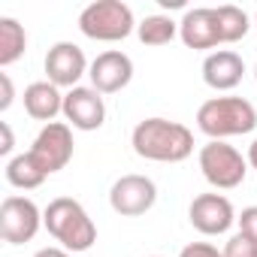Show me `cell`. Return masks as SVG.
<instances>
[{"label": "cell", "instance_id": "1", "mask_svg": "<svg viewBox=\"0 0 257 257\" xmlns=\"http://www.w3.org/2000/svg\"><path fill=\"white\" fill-rule=\"evenodd\" d=\"M134 152L155 164H182L194 155V134L170 118H146L134 127Z\"/></svg>", "mask_w": 257, "mask_h": 257}, {"label": "cell", "instance_id": "2", "mask_svg": "<svg viewBox=\"0 0 257 257\" xmlns=\"http://www.w3.org/2000/svg\"><path fill=\"white\" fill-rule=\"evenodd\" d=\"M43 227L61 242V248L76 251V254L88 251L97 242V227H94L91 215L73 197H55L43 212Z\"/></svg>", "mask_w": 257, "mask_h": 257}, {"label": "cell", "instance_id": "3", "mask_svg": "<svg viewBox=\"0 0 257 257\" xmlns=\"http://www.w3.org/2000/svg\"><path fill=\"white\" fill-rule=\"evenodd\" d=\"M197 127L209 140H230L257 127V109L245 97H212L197 109Z\"/></svg>", "mask_w": 257, "mask_h": 257}, {"label": "cell", "instance_id": "4", "mask_svg": "<svg viewBox=\"0 0 257 257\" xmlns=\"http://www.w3.org/2000/svg\"><path fill=\"white\" fill-rule=\"evenodd\" d=\"M134 28H137L134 13L121 0H97V4H88L79 16V31L97 43L127 40L134 34Z\"/></svg>", "mask_w": 257, "mask_h": 257}, {"label": "cell", "instance_id": "5", "mask_svg": "<svg viewBox=\"0 0 257 257\" xmlns=\"http://www.w3.org/2000/svg\"><path fill=\"white\" fill-rule=\"evenodd\" d=\"M200 170L212 188L230 191V188H239L245 182L248 158H242V152L227 146L224 140H209L200 149Z\"/></svg>", "mask_w": 257, "mask_h": 257}, {"label": "cell", "instance_id": "6", "mask_svg": "<svg viewBox=\"0 0 257 257\" xmlns=\"http://www.w3.org/2000/svg\"><path fill=\"white\" fill-rule=\"evenodd\" d=\"M43 227V212L34 200L28 197H7L0 203V236L10 245H25L31 242Z\"/></svg>", "mask_w": 257, "mask_h": 257}, {"label": "cell", "instance_id": "7", "mask_svg": "<svg viewBox=\"0 0 257 257\" xmlns=\"http://www.w3.org/2000/svg\"><path fill=\"white\" fill-rule=\"evenodd\" d=\"M73 131H70V124L67 121H52V124H46L43 131L37 134V140H34V146H31V155H34V161L43 167V173L46 176H52V173H58V170H64L70 161H73Z\"/></svg>", "mask_w": 257, "mask_h": 257}, {"label": "cell", "instance_id": "8", "mask_svg": "<svg viewBox=\"0 0 257 257\" xmlns=\"http://www.w3.org/2000/svg\"><path fill=\"white\" fill-rule=\"evenodd\" d=\"M158 200V188L149 176H140V173H131V176H121L112 191H109V206L124 215V218H137V215H146Z\"/></svg>", "mask_w": 257, "mask_h": 257}, {"label": "cell", "instance_id": "9", "mask_svg": "<svg viewBox=\"0 0 257 257\" xmlns=\"http://www.w3.org/2000/svg\"><path fill=\"white\" fill-rule=\"evenodd\" d=\"M188 218L203 236H221L236 224L233 203L224 194H200V197H194V203L188 209Z\"/></svg>", "mask_w": 257, "mask_h": 257}, {"label": "cell", "instance_id": "10", "mask_svg": "<svg viewBox=\"0 0 257 257\" xmlns=\"http://www.w3.org/2000/svg\"><path fill=\"white\" fill-rule=\"evenodd\" d=\"M88 61H85V52L76 46V43H55L46 55V76L52 85L58 88H79V79L88 73Z\"/></svg>", "mask_w": 257, "mask_h": 257}, {"label": "cell", "instance_id": "11", "mask_svg": "<svg viewBox=\"0 0 257 257\" xmlns=\"http://www.w3.org/2000/svg\"><path fill=\"white\" fill-rule=\"evenodd\" d=\"M88 76H91V88L94 91H100V94H118L121 88H127L131 79H134V61L127 58L124 52H118V49H109V52H103V55H97L91 61Z\"/></svg>", "mask_w": 257, "mask_h": 257}, {"label": "cell", "instance_id": "12", "mask_svg": "<svg viewBox=\"0 0 257 257\" xmlns=\"http://www.w3.org/2000/svg\"><path fill=\"white\" fill-rule=\"evenodd\" d=\"M64 118L70 127H76V131H97V127H103L106 121V103L100 97V91L94 88H73L64 94Z\"/></svg>", "mask_w": 257, "mask_h": 257}, {"label": "cell", "instance_id": "13", "mask_svg": "<svg viewBox=\"0 0 257 257\" xmlns=\"http://www.w3.org/2000/svg\"><path fill=\"white\" fill-rule=\"evenodd\" d=\"M179 37H182V43L188 49H197V52L221 46V31H218L215 10H209V7L188 10L185 19L179 22Z\"/></svg>", "mask_w": 257, "mask_h": 257}, {"label": "cell", "instance_id": "14", "mask_svg": "<svg viewBox=\"0 0 257 257\" xmlns=\"http://www.w3.org/2000/svg\"><path fill=\"white\" fill-rule=\"evenodd\" d=\"M245 76V61L230 52V49H218L212 55H206L203 61V82L215 91H230L242 82Z\"/></svg>", "mask_w": 257, "mask_h": 257}, {"label": "cell", "instance_id": "15", "mask_svg": "<svg viewBox=\"0 0 257 257\" xmlns=\"http://www.w3.org/2000/svg\"><path fill=\"white\" fill-rule=\"evenodd\" d=\"M25 112L37 121H46L52 124L58 112H64V94L58 85H52L49 79L46 82H34L25 88Z\"/></svg>", "mask_w": 257, "mask_h": 257}, {"label": "cell", "instance_id": "16", "mask_svg": "<svg viewBox=\"0 0 257 257\" xmlns=\"http://www.w3.org/2000/svg\"><path fill=\"white\" fill-rule=\"evenodd\" d=\"M7 182H10L13 188L34 191V188H40V185L46 182V173H43V167L34 161V155L25 152V155H16V158L7 161Z\"/></svg>", "mask_w": 257, "mask_h": 257}, {"label": "cell", "instance_id": "17", "mask_svg": "<svg viewBox=\"0 0 257 257\" xmlns=\"http://www.w3.org/2000/svg\"><path fill=\"white\" fill-rule=\"evenodd\" d=\"M25 49H28V34H25V28H22L16 19L4 16V19H0V67L16 64V61L25 55Z\"/></svg>", "mask_w": 257, "mask_h": 257}, {"label": "cell", "instance_id": "18", "mask_svg": "<svg viewBox=\"0 0 257 257\" xmlns=\"http://www.w3.org/2000/svg\"><path fill=\"white\" fill-rule=\"evenodd\" d=\"M179 34V22H173L170 16H149L146 22L137 25V37L143 46H167L173 43Z\"/></svg>", "mask_w": 257, "mask_h": 257}, {"label": "cell", "instance_id": "19", "mask_svg": "<svg viewBox=\"0 0 257 257\" xmlns=\"http://www.w3.org/2000/svg\"><path fill=\"white\" fill-rule=\"evenodd\" d=\"M215 19H218V31H221V43H239L251 22L245 16V10L233 7V4H224V7H215Z\"/></svg>", "mask_w": 257, "mask_h": 257}, {"label": "cell", "instance_id": "20", "mask_svg": "<svg viewBox=\"0 0 257 257\" xmlns=\"http://www.w3.org/2000/svg\"><path fill=\"white\" fill-rule=\"evenodd\" d=\"M224 257H257V242L248 239L245 233H236L224 245Z\"/></svg>", "mask_w": 257, "mask_h": 257}, {"label": "cell", "instance_id": "21", "mask_svg": "<svg viewBox=\"0 0 257 257\" xmlns=\"http://www.w3.org/2000/svg\"><path fill=\"white\" fill-rule=\"evenodd\" d=\"M236 221H239V233H245L248 239H254V242H257V206L242 209V215H239Z\"/></svg>", "mask_w": 257, "mask_h": 257}, {"label": "cell", "instance_id": "22", "mask_svg": "<svg viewBox=\"0 0 257 257\" xmlns=\"http://www.w3.org/2000/svg\"><path fill=\"white\" fill-rule=\"evenodd\" d=\"M179 257H224V251H218L209 242H191L179 251Z\"/></svg>", "mask_w": 257, "mask_h": 257}, {"label": "cell", "instance_id": "23", "mask_svg": "<svg viewBox=\"0 0 257 257\" xmlns=\"http://www.w3.org/2000/svg\"><path fill=\"white\" fill-rule=\"evenodd\" d=\"M0 88H4V97H0V112H7L16 100V91H13V79L7 73H0Z\"/></svg>", "mask_w": 257, "mask_h": 257}, {"label": "cell", "instance_id": "24", "mask_svg": "<svg viewBox=\"0 0 257 257\" xmlns=\"http://www.w3.org/2000/svg\"><path fill=\"white\" fill-rule=\"evenodd\" d=\"M0 134H4V143H0V155H10L13 152V146H16V140H13V127L7 124V121H0Z\"/></svg>", "mask_w": 257, "mask_h": 257}, {"label": "cell", "instance_id": "25", "mask_svg": "<svg viewBox=\"0 0 257 257\" xmlns=\"http://www.w3.org/2000/svg\"><path fill=\"white\" fill-rule=\"evenodd\" d=\"M34 257H70V251H67V248H55V245H49V248H40Z\"/></svg>", "mask_w": 257, "mask_h": 257}, {"label": "cell", "instance_id": "26", "mask_svg": "<svg viewBox=\"0 0 257 257\" xmlns=\"http://www.w3.org/2000/svg\"><path fill=\"white\" fill-rule=\"evenodd\" d=\"M248 164H251V167L257 170V140H254V143L248 146Z\"/></svg>", "mask_w": 257, "mask_h": 257}, {"label": "cell", "instance_id": "27", "mask_svg": "<svg viewBox=\"0 0 257 257\" xmlns=\"http://www.w3.org/2000/svg\"><path fill=\"white\" fill-rule=\"evenodd\" d=\"M161 7L164 10H179V7H185V0H161Z\"/></svg>", "mask_w": 257, "mask_h": 257}, {"label": "cell", "instance_id": "28", "mask_svg": "<svg viewBox=\"0 0 257 257\" xmlns=\"http://www.w3.org/2000/svg\"><path fill=\"white\" fill-rule=\"evenodd\" d=\"M254 25H257V16H254Z\"/></svg>", "mask_w": 257, "mask_h": 257}, {"label": "cell", "instance_id": "29", "mask_svg": "<svg viewBox=\"0 0 257 257\" xmlns=\"http://www.w3.org/2000/svg\"><path fill=\"white\" fill-rule=\"evenodd\" d=\"M254 76H257V67H254Z\"/></svg>", "mask_w": 257, "mask_h": 257}, {"label": "cell", "instance_id": "30", "mask_svg": "<svg viewBox=\"0 0 257 257\" xmlns=\"http://www.w3.org/2000/svg\"><path fill=\"white\" fill-rule=\"evenodd\" d=\"M152 257H158V254H152Z\"/></svg>", "mask_w": 257, "mask_h": 257}]
</instances>
